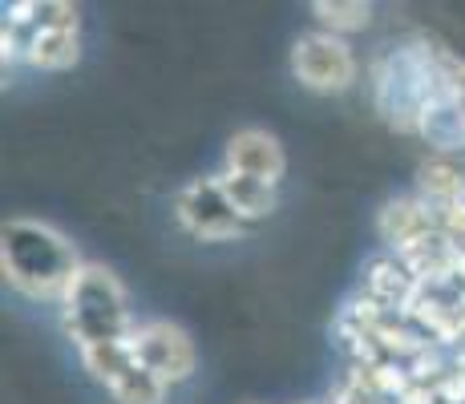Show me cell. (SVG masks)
<instances>
[{"label":"cell","instance_id":"obj_23","mask_svg":"<svg viewBox=\"0 0 465 404\" xmlns=\"http://www.w3.org/2000/svg\"><path fill=\"white\" fill-rule=\"evenodd\" d=\"M458 255H465V251H458Z\"/></svg>","mask_w":465,"mask_h":404},{"label":"cell","instance_id":"obj_13","mask_svg":"<svg viewBox=\"0 0 465 404\" xmlns=\"http://www.w3.org/2000/svg\"><path fill=\"white\" fill-rule=\"evenodd\" d=\"M223 191H227L231 206L243 222H255V219H267L275 211V186L259 182V178H247V174H235V170H223Z\"/></svg>","mask_w":465,"mask_h":404},{"label":"cell","instance_id":"obj_1","mask_svg":"<svg viewBox=\"0 0 465 404\" xmlns=\"http://www.w3.org/2000/svg\"><path fill=\"white\" fill-rule=\"evenodd\" d=\"M453 65L458 61L445 57L429 41H409L401 49L384 53L372 65V105H377V113L392 130L417 133L421 113L453 89Z\"/></svg>","mask_w":465,"mask_h":404},{"label":"cell","instance_id":"obj_8","mask_svg":"<svg viewBox=\"0 0 465 404\" xmlns=\"http://www.w3.org/2000/svg\"><path fill=\"white\" fill-rule=\"evenodd\" d=\"M227 170L247 178H259L267 186H280L283 170H288V154H283L280 138L267 130H239L227 142Z\"/></svg>","mask_w":465,"mask_h":404},{"label":"cell","instance_id":"obj_4","mask_svg":"<svg viewBox=\"0 0 465 404\" xmlns=\"http://www.w3.org/2000/svg\"><path fill=\"white\" fill-rule=\"evenodd\" d=\"M292 74L312 94H344L356 81V53L344 37L316 29L292 44Z\"/></svg>","mask_w":465,"mask_h":404},{"label":"cell","instance_id":"obj_10","mask_svg":"<svg viewBox=\"0 0 465 404\" xmlns=\"http://www.w3.org/2000/svg\"><path fill=\"white\" fill-rule=\"evenodd\" d=\"M417 199L429 202L437 214L465 202V170L453 158L433 154L417 166Z\"/></svg>","mask_w":465,"mask_h":404},{"label":"cell","instance_id":"obj_11","mask_svg":"<svg viewBox=\"0 0 465 404\" xmlns=\"http://www.w3.org/2000/svg\"><path fill=\"white\" fill-rule=\"evenodd\" d=\"M417 138H425L437 154L450 158L453 150H465V110L458 102V94L437 97L433 105L421 113V125H417Z\"/></svg>","mask_w":465,"mask_h":404},{"label":"cell","instance_id":"obj_12","mask_svg":"<svg viewBox=\"0 0 465 404\" xmlns=\"http://www.w3.org/2000/svg\"><path fill=\"white\" fill-rule=\"evenodd\" d=\"M401 259H405V267L417 275V283H441V280H453V275H458L461 255H458V247L437 231V235L417 242V247H409Z\"/></svg>","mask_w":465,"mask_h":404},{"label":"cell","instance_id":"obj_14","mask_svg":"<svg viewBox=\"0 0 465 404\" xmlns=\"http://www.w3.org/2000/svg\"><path fill=\"white\" fill-rule=\"evenodd\" d=\"M29 61L33 69H49V74H61V69H74L82 61V41L77 33H33L29 41Z\"/></svg>","mask_w":465,"mask_h":404},{"label":"cell","instance_id":"obj_7","mask_svg":"<svg viewBox=\"0 0 465 404\" xmlns=\"http://www.w3.org/2000/svg\"><path fill=\"white\" fill-rule=\"evenodd\" d=\"M437 231H441V219L421 199H389L377 214V235L392 255H405L409 247H417L421 239L437 235Z\"/></svg>","mask_w":465,"mask_h":404},{"label":"cell","instance_id":"obj_19","mask_svg":"<svg viewBox=\"0 0 465 404\" xmlns=\"http://www.w3.org/2000/svg\"><path fill=\"white\" fill-rule=\"evenodd\" d=\"M437 219H441V235L458 251H465V202L453 206V211H445V214H437Z\"/></svg>","mask_w":465,"mask_h":404},{"label":"cell","instance_id":"obj_22","mask_svg":"<svg viewBox=\"0 0 465 404\" xmlns=\"http://www.w3.org/2000/svg\"><path fill=\"white\" fill-rule=\"evenodd\" d=\"M308 404H320V400H308Z\"/></svg>","mask_w":465,"mask_h":404},{"label":"cell","instance_id":"obj_20","mask_svg":"<svg viewBox=\"0 0 465 404\" xmlns=\"http://www.w3.org/2000/svg\"><path fill=\"white\" fill-rule=\"evenodd\" d=\"M453 94H458V102H461V110H465V61L453 65Z\"/></svg>","mask_w":465,"mask_h":404},{"label":"cell","instance_id":"obj_9","mask_svg":"<svg viewBox=\"0 0 465 404\" xmlns=\"http://www.w3.org/2000/svg\"><path fill=\"white\" fill-rule=\"evenodd\" d=\"M417 275L405 267L401 255H377L364 263V283H361V295L369 303H377L384 311H409L417 295Z\"/></svg>","mask_w":465,"mask_h":404},{"label":"cell","instance_id":"obj_17","mask_svg":"<svg viewBox=\"0 0 465 404\" xmlns=\"http://www.w3.org/2000/svg\"><path fill=\"white\" fill-rule=\"evenodd\" d=\"M166 380H158L154 372H146L142 364H134L126 376H122L118 384L110 389V397L118 404H163L166 400Z\"/></svg>","mask_w":465,"mask_h":404},{"label":"cell","instance_id":"obj_6","mask_svg":"<svg viewBox=\"0 0 465 404\" xmlns=\"http://www.w3.org/2000/svg\"><path fill=\"white\" fill-rule=\"evenodd\" d=\"M126 344H130L134 360L166 384L191 380L194 364H199L194 340L186 336V328H178V323H170V320H150V323H142V328H134Z\"/></svg>","mask_w":465,"mask_h":404},{"label":"cell","instance_id":"obj_3","mask_svg":"<svg viewBox=\"0 0 465 404\" xmlns=\"http://www.w3.org/2000/svg\"><path fill=\"white\" fill-rule=\"evenodd\" d=\"M61 328L77 348H97V344H118L130 340L134 320H130V300L122 280L102 263H85L77 271L74 287L61 300Z\"/></svg>","mask_w":465,"mask_h":404},{"label":"cell","instance_id":"obj_15","mask_svg":"<svg viewBox=\"0 0 465 404\" xmlns=\"http://www.w3.org/2000/svg\"><path fill=\"white\" fill-rule=\"evenodd\" d=\"M312 16L324 25V33L344 37V33L369 29L372 5H364V0H316V5H312Z\"/></svg>","mask_w":465,"mask_h":404},{"label":"cell","instance_id":"obj_16","mask_svg":"<svg viewBox=\"0 0 465 404\" xmlns=\"http://www.w3.org/2000/svg\"><path fill=\"white\" fill-rule=\"evenodd\" d=\"M82 364H85V372L94 376L97 384L114 389V384H118L122 376H126L138 360H134V352H130L126 340H118V344H97V348H85V352H82Z\"/></svg>","mask_w":465,"mask_h":404},{"label":"cell","instance_id":"obj_5","mask_svg":"<svg viewBox=\"0 0 465 404\" xmlns=\"http://www.w3.org/2000/svg\"><path fill=\"white\" fill-rule=\"evenodd\" d=\"M174 214H178V222H183V231H191V235L203 242H231L243 235V219H239L235 206H231L219 174L186 182L174 199Z\"/></svg>","mask_w":465,"mask_h":404},{"label":"cell","instance_id":"obj_18","mask_svg":"<svg viewBox=\"0 0 465 404\" xmlns=\"http://www.w3.org/2000/svg\"><path fill=\"white\" fill-rule=\"evenodd\" d=\"M328 404H392V400H389V397H381L377 389H369L364 380H356V376L348 372V380L332 392V400H328Z\"/></svg>","mask_w":465,"mask_h":404},{"label":"cell","instance_id":"obj_21","mask_svg":"<svg viewBox=\"0 0 465 404\" xmlns=\"http://www.w3.org/2000/svg\"><path fill=\"white\" fill-rule=\"evenodd\" d=\"M450 368L465 380V348H458V356H453V364H450Z\"/></svg>","mask_w":465,"mask_h":404},{"label":"cell","instance_id":"obj_2","mask_svg":"<svg viewBox=\"0 0 465 404\" xmlns=\"http://www.w3.org/2000/svg\"><path fill=\"white\" fill-rule=\"evenodd\" d=\"M82 267L77 247L49 222L13 219L0 231V271L29 300H65Z\"/></svg>","mask_w":465,"mask_h":404}]
</instances>
